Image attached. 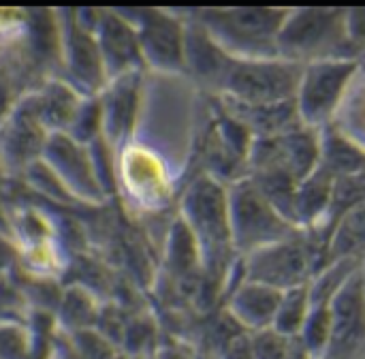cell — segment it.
<instances>
[{"label": "cell", "instance_id": "2e32d148", "mask_svg": "<svg viewBox=\"0 0 365 359\" xmlns=\"http://www.w3.org/2000/svg\"><path fill=\"white\" fill-rule=\"evenodd\" d=\"M101 56L109 62H120L122 66L139 58V39L128 26L118 19H107L103 30Z\"/></svg>", "mask_w": 365, "mask_h": 359}, {"label": "cell", "instance_id": "7c38bea8", "mask_svg": "<svg viewBox=\"0 0 365 359\" xmlns=\"http://www.w3.org/2000/svg\"><path fill=\"white\" fill-rule=\"evenodd\" d=\"M319 167L331 178H344L365 171V148L338 126L321 128V158Z\"/></svg>", "mask_w": 365, "mask_h": 359}, {"label": "cell", "instance_id": "6da1fadb", "mask_svg": "<svg viewBox=\"0 0 365 359\" xmlns=\"http://www.w3.org/2000/svg\"><path fill=\"white\" fill-rule=\"evenodd\" d=\"M184 214V223L199 246L205 278L220 287L240 261L231 236L229 186L212 176H201L186 193Z\"/></svg>", "mask_w": 365, "mask_h": 359}, {"label": "cell", "instance_id": "9a60e30c", "mask_svg": "<svg viewBox=\"0 0 365 359\" xmlns=\"http://www.w3.org/2000/svg\"><path fill=\"white\" fill-rule=\"evenodd\" d=\"M310 306L312 304H310L308 285L282 291V298H280L278 313H276L272 330H276V332H280L284 336L297 338L302 334V330H304V323H306L308 315H310Z\"/></svg>", "mask_w": 365, "mask_h": 359}, {"label": "cell", "instance_id": "9c48e42d", "mask_svg": "<svg viewBox=\"0 0 365 359\" xmlns=\"http://www.w3.org/2000/svg\"><path fill=\"white\" fill-rule=\"evenodd\" d=\"M282 291L272 289L261 283L242 280L227 293L225 310L242 325L246 332L257 334L274 325Z\"/></svg>", "mask_w": 365, "mask_h": 359}, {"label": "cell", "instance_id": "277c9868", "mask_svg": "<svg viewBox=\"0 0 365 359\" xmlns=\"http://www.w3.org/2000/svg\"><path fill=\"white\" fill-rule=\"evenodd\" d=\"M242 280L289 291L308 285L327 268V244L317 231H297L295 236L240 257Z\"/></svg>", "mask_w": 365, "mask_h": 359}, {"label": "cell", "instance_id": "5bb4252c", "mask_svg": "<svg viewBox=\"0 0 365 359\" xmlns=\"http://www.w3.org/2000/svg\"><path fill=\"white\" fill-rule=\"evenodd\" d=\"M365 203V171L359 173H351L344 178H336L334 180V191H331V201H329V210L327 216L321 225V229L317 231L325 244H327V236L334 229V225L353 208Z\"/></svg>", "mask_w": 365, "mask_h": 359}, {"label": "cell", "instance_id": "d6986e66", "mask_svg": "<svg viewBox=\"0 0 365 359\" xmlns=\"http://www.w3.org/2000/svg\"><path fill=\"white\" fill-rule=\"evenodd\" d=\"M152 359H199V358L192 353V349H190V347L175 343V345H165V347L156 349V353L152 355Z\"/></svg>", "mask_w": 365, "mask_h": 359}, {"label": "cell", "instance_id": "ffe728a7", "mask_svg": "<svg viewBox=\"0 0 365 359\" xmlns=\"http://www.w3.org/2000/svg\"><path fill=\"white\" fill-rule=\"evenodd\" d=\"M359 274H361V287H364V295H365V259H364V263H361V270H359Z\"/></svg>", "mask_w": 365, "mask_h": 359}, {"label": "cell", "instance_id": "8992f818", "mask_svg": "<svg viewBox=\"0 0 365 359\" xmlns=\"http://www.w3.org/2000/svg\"><path fill=\"white\" fill-rule=\"evenodd\" d=\"M229 218L233 246L240 257L282 242L302 231L289 218H284L280 210L248 178L235 180L229 186Z\"/></svg>", "mask_w": 365, "mask_h": 359}, {"label": "cell", "instance_id": "5b68a950", "mask_svg": "<svg viewBox=\"0 0 365 359\" xmlns=\"http://www.w3.org/2000/svg\"><path fill=\"white\" fill-rule=\"evenodd\" d=\"M304 66L282 60H237L231 58L229 69L220 81L227 101L248 107L293 103Z\"/></svg>", "mask_w": 365, "mask_h": 359}, {"label": "cell", "instance_id": "52a82bcc", "mask_svg": "<svg viewBox=\"0 0 365 359\" xmlns=\"http://www.w3.org/2000/svg\"><path fill=\"white\" fill-rule=\"evenodd\" d=\"M359 69L361 62L355 58L306 64L295 94L299 122L317 131L331 126L342 109V103L346 101V94Z\"/></svg>", "mask_w": 365, "mask_h": 359}, {"label": "cell", "instance_id": "7a4b0ae2", "mask_svg": "<svg viewBox=\"0 0 365 359\" xmlns=\"http://www.w3.org/2000/svg\"><path fill=\"white\" fill-rule=\"evenodd\" d=\"M278 58L299 66L357 58L346 34V9L342 6H291L278 32Z\"/></svg>", "mask_w": 365, "mask_h": 359}, {"label": "cell", "instance_id": "ba28073f", "mask_svg": "<svg viewBox=\"0 0 365 359\" xmlns=\"http://www.w3.org/2000/svg\"><path fill=\"white\" fill-rule=\"evenodd\" d=\"M364 351L365 295L361 274L357 272L331 302L329 343L321 359H357Z\"/></svg>", "mask_w": 365, "mask_h": 359}, {"label": "cell", "instance_id": "3957f363", "mask_svg": "<svg viewBox=\"0 0 365 359\" xmlns=\"http://www.w3.org/2000/svg\"><path fill=\"white\" fill-rule=\"evenodd\" d=\"M291 6H233L207 9L199 24L212 41L231 58L267 60L278 58V32Z\"/></svg>", "mask_w": 365, "mask_h": 359}, {"label": "cell", "instance_id": "44dd1931", "mask_svg": "<svg viewBox=\"0 0 365 359\" xmlns=\"http://www.w3.org/2000/svg\"><path fill=\"white\" fill-rule=\"evenodd\" d=\"M357 359H365V351H364V353H361V355H359V358H357Z\"/></svg>", "mask_w": 365, "mask_h": 359}, {"label": "cell", "instance_id": "ac0fdd59", "mask_svg": "<svg viewBox=\"0 0 365 359\" xmlns=\"http://www.w3.org/2000/svg\"><path fill=\"white\" fill-rule=\"evenodd\" d=\"M346 34L357 58L361 60V56H365V6L346 9Z\"/></svg>", "mask_w": 365, "mask_h": 359}, {"label": "cell", "instance_id": "e0dca14e", "mask_svg": "<svg viewBox=\"0 0 365 359\" xmlns=\"http://www.w3.org/2000/svg\"><path fill=\"white\" fill-rule=\"evenodd\" d=\"M252 359H306V355L297 338L269 328L252 334Z\"/></svg>", "mask_w": 365, "mask_h": 359}, {"label": "cell", "instance_id": "4fadbf2b", "mask_svg": "<svg viewBox=\"0 0 365 359\" xmlns=\"http://www.w3.org/2000/svg\"><path fill=\"white\" fill-rule=\"evenodd\" d=\"M342 259H365V203L346 212L327 236V266Z\"/></svg>", "mask_w": 365, "mask_h": 359}, {"label": "cell", "instance_id": "8fae6325", "mask_svg": "<svg viewBox=\"0 0 365 359\" xmlns=\"http://www.w3.org/2000/svg\"><path fill=\"white\" fill-rule=\"evenodd\" d=\"M334 180L327 171L317 167L295 191L293 197V223L304 231H319L331 201Z\"/></svg>", "mask_w": 365, "mask_h": 359}, {"label": "cell", "instance_id": "30bf717a", "mask_svg": "<svg viewBox=\"0 0 365 359\" xmlns=\"http://www.w3.org/2000/svg\"><path fill=\"white\" fill-rule=\"evenodd\" d=\"M141 45L143 54L165 69L186 66V30L173 17L150 13L141 30Z\"/></svg>", "mask_w": 365, "mask_h": 359}, {"label": "cell", "instance_id": "7402d4cb", "mask_svg": "<svg viewBox=\"0 0 365 359\" xmlns=\"http://www.w3.org/2000/svg\"><path fill=\"white\" fill-rule=\"evenodd\" d=\"M359 62H365V56H361V60H359Z\"/></svg>", "mask_w": 365, "mask_h": 359}]
</instances>
